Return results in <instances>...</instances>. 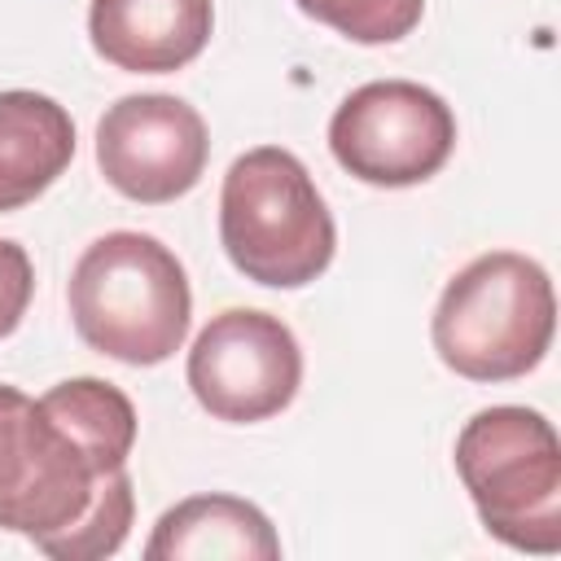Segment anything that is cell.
Returning <instances> with one entry per match:
<instances>
[{
	"mask_svg": "<svg viewBox=\"0 0 561 561\" xmlns=\"http://www.w3.org/2000/svg\"><path fill=\"white\" fill-rule=\"evenodd\" d=\"M75 333L118 364H162L180 351L193 316L184 263L149 232L96 237L70 272Z\"/></svg>",
	"mask_w": 561,
	"mask_h": 561,
	"instance_id": "1",
	"label": "cell"
},
{
	"mask_svg": "<svg viewBox=\"0 0 561 561\" xmlns=\"http://www.w3.org/2000/svg\"><path fill=\"white\" fill-rule=\"evenodd\" d=\"M219 241L245 280L298 289L333 263L337 228L311 171L289 149L259 145L224 175Z\"/></svg>",
	"mask_w": 561,
	"mask_h": 561,
	"instance_id": "2",
	"label": "cell"
},
{
	"mask_svg": "<svg viewBox=\"0 0 561 561\" xmlns=\"http://www.w3.org/2000/svg\"><path fill=\"white\" fill-rule=\"evenodd\" d=\"M557 298L548 272L517 254L491 250L465 263L434 307V351L469 381L526 377L552 346Z\"/></svg>",
	"mask_w": 561,
	"mask_h": 561,
	"instance_id": "3",
	"label": "cell"
},
{
	"mask_svg": "<svg viewBox=\"0 0 561 561\" xmlns=\"http://www.w3.org/2000/svg\"><path fill=\"white\" fill-rule=\"evenodd\" d=\"M456 473L500 543L539 557L561 548V443L548 416L482 408L456 438Z\"/></svg>",
	"mask_w": 561,
	"mask_h": 561,
	"instance_id": "4",
	"label": "cell"
},
{
	"mask_svg": "<svg viewBox=\"0 0 561 561\" xmlns=\"http://www.w3.org/2000/svg\"><path fill=\"white\" fill-rule=\"evenodd\" d=\"M329 149L337 167L364 184H425L456 149V114L438 92L412 79H377L333 110Z\"/></svg>",
	"mask_w": 561,
	"mask_h": 561,
	"instance_id": "5",
	"label": "cell"
},
{
	"mask_svg": "<svg viewBox=\"0 0 561 561\" xmlns=\"http://www.w3.org/2000/svg\"><path fill=\"white\" fill-rule=\"evenodd\" d=\"M101 469L88 451L18 386H0V530L44 543L75 526L96 486Z\"/></svg>",
	"mask_w": 561,
	"mask_h": 561,
	"instance_id": "6",
	"label": "cell"
},
{
	"mask_svg": "<svg viewBox=\"0 0 561 561\" xmlns=\"http://www.w3.org/2000/svg\"><path fill=\"white\" fill-rule=\"evenodd\" d=\"M302 386V351L280 316L228 307L210 316L188 351L193 399L228 425H254L294 403Z\"/></svg>",
	"mask_w": 561,
	"mask_h": 561,
	"instance_id": "7",
	"label": "cell"
},
{
	"mask_svg": "<svg viewBox=\"0 0 561 561\" xmlns=\"http://www.w3.org/2000/svg\"><path fill=\"white\" fill-rule=\"evenodd\" d=\"M210 158L202 114L171 92L118 96L96 123V167L131 202L162 206L184 197Z\"/></svg>",
	"mask_w": 561,
	"mask_h": 561,
	"instance_id": "8",
	"label": "cell"
},
{
	"mask_svg": "<svg viewBox=\"0 0 561 561\" xmlns=\"http://www.w3.org/2000/svg\"><path fill=\"white\" fill-rule=\"evenodd\" d=\"M210 0H92V48L127 75H171L210 44Z\"/></svg>",
	"mask_w": 561,
	"mask_h": 561,
	"instance_id": "9",
	"label": "cell"
},
{
	"mask_svg": "<svg viewBox=\"0 0 561 561\" xmlns=\"http://www.w3.org/2000/svg\"><path fill=\"white\" fill-rule=\"evenodd\" d=\"M149 561H276L280 539L267 513L237 495H188L167 508L145 543Z\"/></svg>",
	"mask_w": 561,
	"mask_h": 561,
	"instance_id": "10",
	"label": "cell"
},
{
	"mask_svg": "<svg viewBox=\"0 0 561 561\" xmlns=\"http://www.w3.org/2000/svg\"><path fill=\"white\" fill-rule=\"evenodd\" d=\"M75 158V123L44 92H0V215L35 202Z\"/></svg>",
	"mask_w": 561,
	"mask_h": 561,
	"instance_id": "11",
	"label": "cell"
},
{
	"mask_svg": "<svg viewBox=\"0 0 561 561\" xmlns=\"http://www.w3.org/2000/svg\"><path fill=\"white\" fill-rule=\"evenodd\" d=\"M39 408L88 451L101 473L127 469V456L136 447V408L118 386L101 377H70L57 381L39 399Z\"/></svg>",
	"mask_w": 561,
	"mask_h": 561,
	"instance_id": "12",
	"label": "cell"
},
{
	"mask_svg": "<svg viewBox=\"0 0 561 561\" xmlns=\"http://www.w3.org/2000/svg\"><path fill=\"white\" fill-rule=\"evenodd\" d=\"M131 513H136V491H131V473L127 469H114L101 478L88 513L66 526L61 535L35 543L44 557L53 561H101V557H114L131 530Z\"/></svg>",
	"mask_w": 561,
	"mask_h": 561,
	"instance_id": "13",
	"label": "cell"
},
{
	"mask_svg": "<svg viewBox=\"0 0 561 561\" xmlns=\"http://www.w3.org/2000/svg\"><path fill=\"white\" fill-rule=\"evenodd\" d=\"M294 4L355 44H394L412 35V26L425 13V0H294Z\"/></svg>",
	"mask_w": 561,
	"mask_h": 561,
	"instance_id": "14",
	"label": "cell"
},
{
	"mask_svg": "<svg viewBox=\"0 0 561 561\" xmlns=\"http://www.w3.org/2000/svg\"><path fill=\"white\" fill-rule=\"evenodd\" d=\"M31 289H35V272H31L26 250L0 237V337H9L22 324L31 307Z\"/></svg>",
	"mask_w": 561,
	"mask_h": 561,
	"instance_id": "15",
	"label": "cell"
}]
</instances>
